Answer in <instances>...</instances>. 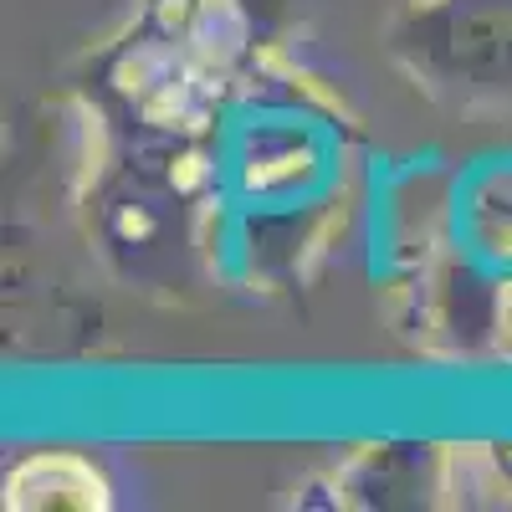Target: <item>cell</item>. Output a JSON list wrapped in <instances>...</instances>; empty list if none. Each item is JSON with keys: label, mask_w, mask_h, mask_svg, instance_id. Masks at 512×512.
Here are the masks:
<instances>
[{"label": "cell", "mask_w": 512, "mask_h": 512, "mask_svg": "<svg viewBox=\"0 0 512 512\" xmlns=\"http://www.w3.org/2000/svg\"><path fill=\"white\" fill-rule=\"evenodd\" d=\"M384 52L456 113H512V0H410Z\"/></svg>", "instance_id": "cell-1"}]
</instances>
